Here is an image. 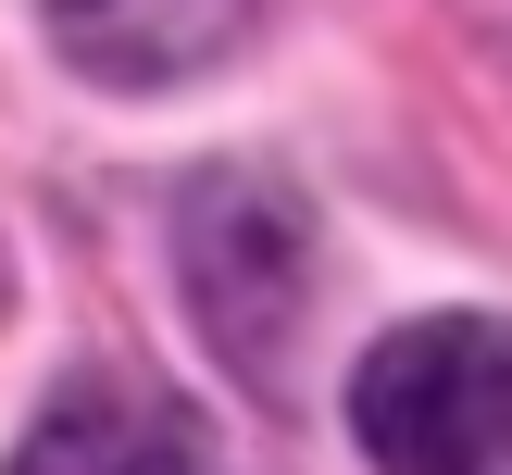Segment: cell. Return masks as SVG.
<instances>
[{
  "label": "cell",
  "instance_id": "6da1fadb",
  "mask_svg": "<svg viewBox=\"0 0 512 475\" xmlns=\"http://www.w3.org/2000/svg\"><path fill=\"white\" fill-rule=\"evenodd\" d=\"M175 275H188L213 363L250 388H288L300 325H313V213L275 175H200L175 200Z\"/></svg>",
  "mask_w": 512,
  "mask_h": 475
},
{
  "label": "cell",
  "instance_id": "7a4b0ae2",
  "mask_svg": "<svg viewBox=\"0 0 512 475\" xmlns=\"http://www.w3.org/2000/svg\"><path fill=\"white\" fill-rule=\"evenodd\" d=\"M350 438L375 475H500L512 463V325L500 313H425L363 350Z\"/></svg>",
  "mask_w": 512,
  "mask_h": 475
},
{
  "label": "cell",
  "instance_id": "3957f363",
  "mask_svg": "<svg viewBox=\"0 0 512 475\" xmlns=\"http://www.w3.org/2000/svg\"><path fill=\"white\" fill-rule=\"evenodd\" d=\"M38 13L88 88H175V75H213L263 25V0H38Z\"/></svg>",
  "mask_w": 512,
  "mask_h": 475
},
{
  "label": "cell",
  "instance_id": "277c9868",
  "mask_svg": "<svg viewBox=\"0 0 512 475\" xmlns=\"http://www.w3.org/2000/svg\"><path fill=\"white\" fill-rule=\"evenodd\" d=\"M13 475H213V463H200V438L175 413L113 400V388H75V400H50V413L25 425Z\"/></svg>",
  "mask_w": 512,
  "mask_h": 475
}]
</instances>
